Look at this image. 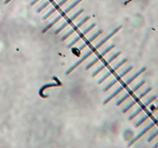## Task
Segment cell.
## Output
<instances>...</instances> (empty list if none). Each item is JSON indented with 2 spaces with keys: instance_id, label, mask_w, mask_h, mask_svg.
Here are the masks:
<instances>
[{
  "instance_id": "277c9868",
  "label": "cell",
  "mask_w": 158,
  "mask_h": 148,
  "mask_svg": "<svg viewBox=\"0 0 158 148\" xmlns=\"http://www.w3.org/2000/svg\"><path fill=\"white\" fill-rule=\"evenodd\" d=\"M103 33V31L102 30V29H99L96 33H95L93 34V35L92 36H90V38L88 39H87V40H85L84 43H83L82 45H81L79 47V51H82V50H83V49H85V48L87 47V46H89V45H90V43L93 42V41L94 40V39H96L97 38L98 36H99V35H101L102 33Z\"/></svg>"
},
{
  "instance_id": "7a4b0ae2",
  "label": "cell",
  "mask_w": 158,
  "mask_h": 148,
  "mask_svg": "<svg viewBox=\"0 0 158 148\" xmlns=\"http://www.w3.org/2000/svg\"><path fill=\"white\" fill-rule=\"evenodd\" d=\"M122 28H123V26H122V25H120V26H117L116 28H115V29H114L113 30V31H111V33H109V34L107 36L104 37V38H103V39H102V40L99 41V42H98V43L96 44V45L95 46H94L93 49H95L96 51V50H97V49H99V48H100L102 46H103V44L106 43V42H107V41H108L109 39H110L112 38V37L113 36L115 35V34H116V33H117L118 32H119V30H120V29H122Z\"/></svg>"
},
{
  "instance_id": "8992f818",
  "label": "cell",
  "mask_w": 158,
  "mask_h": 148,
  "mask_svg": "<svg viewBox=\"0 0 158 148\" xmlns=\"http://www.w3.org/2000/svg\"><path fill=\"white\" fill-rule=\"evenodd\" d=\"M61 85H62L61 84V83H48V84L44 85V86H42V87L40 88V90H39V96L42 97V98H46V97H48V95H43V92H44L46 89L51 87H57V86H60Z\"/></svg>"
},
{
  "instance_id": "ba28073f",
  "label": "cell",
  "mask_w": 158,
  "mask_h": 148,
  "mask_svg": "<svg viewBox=\"0 0 158 148\" xmlns=\"http://www.w3.org/2000/svg\"><path fill=\"white\" fill-rule=\"evenodd\" d=\"M82 1H83V0H76V1H74V2H73V3H72L71 5H70V6H69L68 7H67L66 9H65V10H63V11L62 12V13L60 14L61 16H62V17L65 16H66V15L67 14V13H68L69 12L71 11L72 9H73L74 8H75L76 6H77L78 4L80 3V2H82Z\"/></svg>"
},
{
  "instance_id": "4316f807",
  "label": "cell",
  "mask_w": 158,
  "mask_h": 148,
  "mask_svg": "<svg viewBox=\"0 0 158 148\" xmlns=\"http://www.w3.org/2000/svg\"><path fill=\"white\" fill-rule=\"evenodd\" d=\"M116 82H117V80H116V79H114L113 80H112L111 82L109 83L108 84H107V86H106L104 88H103V92H106V91H107L108 90H110V89H111V88L112 87V86H113V85L115 84V83H116Z\"/></svg>"
},
{
  "instance_id": "ffe728a7",
  "label": "cell",
  "mask_w": 158,
  "mask_h": 148,
  "mask_svg": "<svg viewBox=\"0 0 158 148\" xmlns=\"http://www.w3.org/2000/svg\"><path fill=\"white\" fill-rule=\"evenodd\" d=\"M143 110H144V108H143L142 106H140V107L138 108V109L136 110V111L134 112V113H133L132 114H131V115L128 117V120H131L134 119V117H136V116H137L138 114H139V113H141V112L143 111Z\"/></svg>"
},
{
  "instance_id": "9a60e30c",
  "label": "cell",
  "mask_w": 158,
  "mask_h": 148,
  "mask_svg": "<svg viewBox=\"0 0 158 148\" xmlns=\"http://www.w3.org/2000/svg\"><path fill=\"white\" fill-rule=\"evenodd\" d=\"M120 53H121L120 52H116V53H115L114 54H113V55L111 56V57H110V58L107 59V60H106L104 62H103V64L105 65V66L107 67V66H108L109 64L111 63V62H112L113 61L114 59H116L118 57H119V55H120Z\"/></svg>"
},
{
  "instance_id": "3957f363",
  "label": "cell",
  "mask_w": 158,
  "mask_h": 148,
  "mask_svg": "<svg viewBox=\"0 0 158 148\" xmlns=\"http://www.w3.org/2000/svg\"><path fill=\"white\" fill-rule=\"evenodd\" d=\"M155 124H156V123H155L154 122V121H153V122H151V123H149V124L147 125V126H146L145 128H143V130H142L141 131H140V133H139V134H138L136 136V137H134V138H133V139L131 140V141H130V142H129L128 144H127V146L130 147V146H131V145H132V144H134V143L136 142V141H138V140L140 139V137H141L143 135V134H145L146 133H147V132L148 131V130H151V128H152L153 126H154Z\"/></svg>"
},
{
  "instance_id": "1f68e13d",
  "label": "cell",
  "mask_w": 158,
  "mask_h": 148,
  "mask_svg": "<svg viewBox=\"0 0 158 148\" xmlns=\"http://www.w3.org/2000/svg\"><path fill=\"white\" fill-rule=\"evenodd\" d=\"M157 135H158V129L155 130L151 136H149V137L147 138V142H151V141H152L153 139H154L155 137H156Z\"/></svg>"
},
{
  "instance_id": "4dcf8cb0",
  "label": "cell",
  "mask_w": 158,
  "mask_h": 148,
  "mask_svg": "<svg viewBox=\"0 0 158 148\" xmlns=\"http://www.w3.org/2000/svg\"><path fill=\"white\" fill-rule=\"evenodd\" d=\"M67 1H68V0H61L60 2H58V3L56 4V5L55 6H54V8H55L56 9V10H58V9H60L61 7H62V6H63V5H64L65 3H66V2H67Z\"/></svg>"
},
{
  "instance_id": "e575fe53",
  "label": "cell",
  "mask_w": 158,
  "mask_h": 148,
  "mask_svg": "<svg viewBox=\"0 0 158 148\" xmlns=\"http://www.w3.org/2000/svg\"><path fill=\"white\" fill-rule=\"evenodd\" d=\"M154 122L155 123H158V117H157V118L154 120Z\"/></svg>"
},
{
  "instance_id": "d4e9b609",
  "label": "cell",
  "mask_w": 158,
  "mask_h": 148,
  "mask_svg": "<svg viewBox=\"0 0 158 148\" xmlns=\"http://www.w3.org/2000/svg\"><path fill=\"white\" fill-rule=\"evenodd\" d=\"M67 26H68V23H67V22H63V23L62 24V25H61V26H59V28H58V29H56L55 31H54V35H58V34H59V33H60V32L62 31V30H63V29H64L65 27H66Z\"/></svg>"
},
{
  "instance_id": "d590c367",
  "label": "cell",
  "mask_w": 158,
  "mask_h": 148,
  "mask_svg": "<svg viewBox=\"0 0 158 148\" xmlns=\"http://www.w3.org/2000/svg\"><path fill=\"white\" fill-rule=\"evenodd\" d=\"M158 147V141L156 143V144H155L154 145V147Z\"/></svg>"
},
{
  "instance_id": "7402d4cb",
  "label": "cell",
  "mask_w": 158,
  "mask_h": 148,
  "mask_svg": "<svg viewBox=\"0 0 158 148\" xmlns=\"http://www.w3.org/2000/svg\"><path fill=\"white\" fill-rule=\"evenodd\" d=\"M99 58L98 57H96V58H94L93 59V60L91 61V62H89V63L87 64V66H86V68H85V70H90V68L92 67V66H93L94 64H96V62H99Z\"/></svg>"
},
{
  "instance_id": "8fae6325",
  "label": "cell",
  "mask_w": 158,
  "mask_h": 148,
  "mask_svg": "<svg viewBox=\"0 0 158 148\" xmlns=\"http://www.w3.org/2000/svg\"><path fill=\"white\" fill-rule=\"evenodd\" d=\"M83 12H84V9H80L79 10V11H77L76 13H74V14L73 15V16H70V18H69L68 19H67V20L66 21V22H67V23H68V25H69V24L72 23V22H73V21L75 20L77 18V17L79 16H80V15L82 14V13H83Z\"/></svg>"
},
{
  "instance_id": "6da1fadb",
  "label": "cell",
  "mask_w": 158,
  "mask_h": 148,
  "mask_svg": "<svg viewBox=\"0 0 158 148\" xmlns=\"http://www.w3.org/2000/svg\"><path fill=\"white\" fill-rule=\"evenodd\" d=\"M94 52H96V51L94 50L93 48L92 50H90V51H88L87 53H85L84 55H83V57H81L79 60L76 61V62L75 63H74L73 65V66H70V67L69 68L68 70H67L66 72H65V75H69V74H70V73H72V72L74 70H76V68H77L78 66H79V65H80V64L83 63V62H84V61L86 60V59H87V58H88V57H90V56L92 55V54L94 53Z\"/></svg>"
},
{
  "instance_id": "8d00e7d4",
  "label": "cell",
  "mask_w": 158,
  "mask_h": 148,
  "mask_svg": "<svg viewBox=\"0 0 158 148\" xmlns=\"http://www.w3.org/2000/svg\"><path fill=\"white\" fill-rule=\"evenodd\" d=\"M157 109H158V105H157V106H155V107H154V111H155V110H157Z\"/></svg>"
},
{
  "instance_id": "4fadbf2b",
  "label": "cell",
  "mask_w": 158,
  "mask_h": 148,
  "mask_svg": "<svg viewBox=\"0 0 158 148\" xmlns=\"http://www.w3.org/2000/svg\"><path fill=\"white\" fill-rule=\"evenodd\" d=\"M114 47H115V45H114V44H111V45H110L109 46H107V47L106 48V49H105L104 50H103V51L101 53H99V54L97 56V57H99V59H101L103 58V57H104V56L107 55V53H108L110 51H111V50H112V49H113Z\"/></svg>"
},
{
  "instance_id": "d6986e66",
  "label": "cell",
  "mask_w": 158,
  "mask_h": 148,
  "mask_svg": "<svg viewBox=\"0 0 158 148\" xmlns=\"http://www.w3.org/2000/svg\"><path fill=\"white\" fill-rule=\"evenodd\" d=\"M157 98V94H155V95H153L152 97H150V98L148 99V100H147V101H146V102H144V103H143V104L142 105V106H143V107L144 108V109H145V108L147 107V106H148V105L151 104V103H152L153 101H154Z\"/></svg>"
},
{
  "instance_id": "603a6c76",
  "label": "cell",
  "mask_w": 158,
  "mask_h": 148,
  "mask_svg": "<svg viewBox=\"0 0 158 148\" xmlns=\"http://www.w3.org/2000/svg\"><path fill=\"white\" fill-rule=\"evenodd\" d=\"M136 103H137V101H136V100L131 101V102L130 103H129L128 105H127V106H126L125 107L123 108V110H122V112H123V113H127V112L128 111V110H130V109H131V107H132V106H134L135 104H136Z\"/></svg>"
},
{
  "instance_id": "ac0fdd59",
  "label": "cell",
  "mask_w": 158,
  "mask_h": 148,
  "mask_svg": "<svg viewBox=\"0 0 158 148\" xmlns=\"http://www.w3.org/2000/svg\"><path fill=\"white\" fill-rule=\"evenodd\" d=\"M151 113H152V112H151V113H148V114H147V115L143 116V117H141V118H140V119L139 120H138L137 122L136 123H135V125H134L135 127H138V126H140V125H141L142 123L144 122V121L147 120L148 119V117H149L151 115Z\"/></svg>"
},
{
  "instance_id": "9c48e42d",
  "label": "cell",
  "mask_w": 158,
  "mask_h": 148,
  "mask_svg": "<svg viewBox=\"0 0 158 148\" xmlns=\"http://www.w3.org/2000/svg\"><path fill=\"white\" fill-rule=\"evenodd\" d=\"M60 19H62V16H61V15H59V16H58L57 17H56V18L54 19L51 22H50V23L48 24V25H46V26H45V27L43 28V29H42V32H41V33H46V32H47L48 30H49V29H50V28L53 27V26L54 25H55V24L57 22H58V21L60 20Z\"/></svg>"
},
{
  "instance_id": "f546056e",
  "label": "cell",
  "mask_w": 158,
  "mask_h": 148,
  "mask_svg": "<svg viewBox=\"0 0 158 148\" xmlns=\"http://www.w3.org/2000/svg\"><path fill=\"white\" fill-rule=\"evenodd\" d=\"M79 40H80V38H79V36H76L75 39H73V40H72L71 42H70V43L68 44V45H67V46H66V47H67V48L72 47V46H74V45H75V44L76 43V42H77L78 41H79Z\"/></svg>"
},
{
  "instance_id": "52a82bcc",
  "label": "cell",
  "mask_w": 158,
  "mask_h": 148,
  "mask_svg": "<svg viewBox=\"0 0 158 148\" xmlns=\"http://www.w3.org/2000/svg\"><path fill=\"white\" fill-rule=\"evenodd\" d=\"M146 70H147V67H145V66H143V67L140 68V70H138V71L136 72V73H135L134 75H133L132 77H130V78H129L128 80H127L126 81L125 83H125V84L127 85V86H128V85L131 84V83H132L133 81L134 80H136V79L137 78V77L140 75V74H142V73H143V72H145Z\"/></svg>"
},
{
  "instance_id": "7c38bea8",
  "label": "cell",
  "mask_w": 158,
  "mask_h": 148,
  "mask_svg": "<svg viewBox=\"0 0 158 148\" xmlns=\"http://www.w3.org/2000/svg\"><path fill=\"white\" fill-rule=\"evenodd\" d=\"M133 93H133V92L131 91V90H129L128 93H126L125 95L123 96V97H121V98L119 99V100H118L116 101V106H119V105H121L122 104V103H123V102H124V101L126 100H127V99H128L129 97H130L131 95H132Z\"/></svg>"
},
{
  "instance_id": "836d02e7",
  "label": "cell",
  "mask_w": 158,
  "mask_h": 148,
  "mask_svg": "<svg viewBox=\"0 0 158 148\" xmlns=\"http://www.w3.org/2000/svg\"><path fill=\"white\" fill-rule=\"evenodd\" d=\"M12 0H5V2H4V3L5 4H8L9 3V2H11Z\"/></svg>"
},
{
  "instance_id": "e0dca14e",
  "label": "cell",
  "mask_w": 158,
  "mask_h": 148,
  "mask_svg": "<svg viewBox=\"0 0 158 148\" xmlns=\"http://www.w3.org/2000/svg\"><path fill=\"white\" fill-rule=\"evenodd\" d=\"M90 19V16H87L84 17V18H83V19H82V20L79 21V22H78V23L76 24V25H75V26H73V29L74 31H76V30H77V29H79V28H80L81 26H83V24L86 23V22H87V21H88L89 19Z\"/></svg>"
},
{
  "instance_id": "5b68a950",
  "label": "cell",
  "mask_w": 158,
  "mask_h": 148,
  "mask_svg": "<svg viewBox=\"0 0 158 148\" xmlns=\"http://www.w3.org/2000/svg\"><path fill=\"white\" fill-rule=\"evenodd\" d=\"M127 86L125 84V83H122V86H119V87H118L117 89H116V90L113 92V93H111V95L109 96V97H107V98L105 99L104 100H103V105L107 104V103L110 102V101H111V100H113V99L114 97H116V96H117L118 94H119V93H120V92H122V90H123V89H124V88L127 87Z\"/></svg>"
},
{
  "instance_id": "44dd1931",
  "label": "cell",
  "mask_w": 158,
  "mask_h": 148,
  "mask_svg": "<svg viewBox=\"0 0 158 148\" xmlns=\"http://www.w3.org/2000/svg\"><path fill=\"white\" fill-rule=\"evenodd\" d=\"M151 90H152V89H151V87H148V88H147V89H146V90H143V91L142 92V93H140V95L138 96L137 97H136V99H135V100H136L138 102V101L140 100V99H142L143 97H144V96L147 95V93H150V92L151 91Z\"/></svg>"
},
{
  "instance_id": "83f0119b",
  "label": "cell",
  "mask_w": 158,
  "mask_h": 148,
  "mask_svg": "<svg viewBox=\"0 0 158 148\" xmlns=\"http://www.w3.org/2000/svg\"><path fill=\"white\" fill-rule=\"evenodd\" d=\"M111 74H112V73H111L110 71L107 72V73H106V74H105L104 76H103V77H102L101 78L99 79V80H98V82H97L98 84H101L102 83H103L104 80H106V79L108 78V77L111 75Z\"/></svg>"
},
{
  "instance_id": "2e32d148",
  "label": "cell",
  "mask_w": 158,
  "mask_h": 148,
  "mask_svg": "<svg viewBox=\"0 0 158 148\" xmlns=\"http://www.w3.org/2000/svg\"><path fill=\"white\" fill-rule=\"evenodd\" d=\"M127 62V58L123 59H122L121 61H119V62H118L117 64H116V65H115V66H114L112 68V69H111V70H110V72H111V73H113L114 72H116V70H117L118 69H119V68L120 67V66H123V64L125 63V62Z\"/></svg>"
},
{
  "instance_id": "f1b7e54d",
  "label": "cell",
  "mask_w": 158,
  "mask_h": 148,
  "mask_svg": "<svg viewBox=\"0 0 158 148\" xmlns=\"http://www.w3.org/2000/svg\"><path fill=\"white\" fill-rule=\"evenodd\" d=\"M74 32H75V31H74V30L73 29H70V30L68 32V33H66V34H65V35H63V36H62V38L60 39V40L62 41V42H63V41H65L66 39L69 38V36H71L72 34H73V33H74Z\"/></svg>"
},
{
  "instance_id": "30bf717a",
  "label": "cell",
  "mask_w": 158,
  "mask_h": 148,
  "mask_svg": "<svg viewBox=\"0 0 158 148\" xmlns=\"http://www.w3.org/2000/svg\"><path fill=\"white\" fill-rule=\"evenodd\" d=\"M95 26H96V23H95V22H93V23L91 24L90 26H89L88 27L86 28V29H85L84 30H83V31L81 32V33H79V36H79L80 39L83 38V37H84V36L87 35V33H88L89 32L91 31V30H92V29H93L94 27H95Z\"/></svg>"
},
{
  "instance_id": "5bb4252c",
  "label": "cell",
  "mask_w": 158,
  "mask_h": 148,
  "mask_svg": "<svg viewBox=\"0 0 158 148\" xmlns=\"http://www.w3.org/2000/svg\"><path fill=\"white\" fill-rule=\"evenodd\" d=\"M133 68H134V66H128V67H127V68H126L125 70H123V71L122 72V73H120L119 74V75L116 76V80L119 81V80H120V79L123 78V77H125V76L127 75V74H128L129 72H130L131 70H132Z\"/></svg>"
},
{
  "instance_id": "d6a6232c",
  "label": "cell",
  "mask_w": 158,
  "mask_h": 148,
  "mask_svg": "<svg viewBox=\"0 0 158 148\" xmlns=\"http://www.w3.org/2000/svg\"><path fill=\"white\" fill-rule=\"evenodd\" d=\"M39 1H40V0H33L31 2V3H30V6H34V5H36V4L38 2H39Z\"/></svg>"
},
{
  "instance_id": "484cf974",
  "label": "cell",
  "mask_w": 158,
  "mask_h": 148,
  "mask_svg": "<svg viewBox=\"0 0 158 148\" xmlns=\"http://www.w3.org/2000/svg\"><path fill=\"white\" fill-rule=\"evenodd\" d=\"M105 67H106V66H105V65H104V64H102L101 66H99V67H98L97 69H96V70L95 71H94L93 73H92V75H91V77H96V76L97 75L98 73H100V72L102 71V70H104V69H105Z\"/></svg>"
},
{
  "instance_id": "cb8c5ba5",
  "label": "cell",
  "mask_w": 158,
  "mask_h": 148,
  "mask_svg": "<svg viewBox=\"0 0 158 148\" xmlns=\"http://www.w3.org/2000/svg\"><path fill=\"white\" fill-rule=\"evenodd\" d=\"M146 83L145 80H140V82L138 83L137 84H136V86H134V87L132 88V90H131V91H132L133 93H134V92H136V90H139V89H140V88L141 87V86H143V85L144 84V83Z\"/></svg>"
}]
</instances>
